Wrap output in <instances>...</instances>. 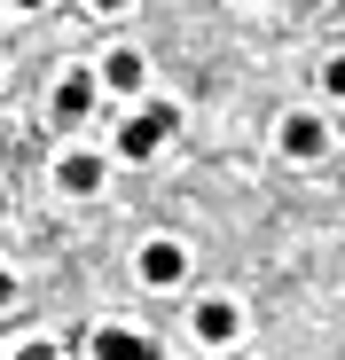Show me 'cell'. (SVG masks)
<instances>
[{"mask_svg": "<svg viewBox=\"0 0 345 360\" xmlns=\"http://www.w3.org/2000/svg\"><path fill=\"white\" fill-rule=\"evenodd\" d=\"M236 329H244V314L227 306V297H204V306H196V337L204 345H236Z\"/></svg>", "mask_w": 345, "mask_h": 360, "instance_id": "5b68a950", "label": "cell"}, {"mask_svg": "<svg viewBox=\"0 0 345 360\" xmlns=\"http://www.w3.org/2000/svg\"><path fill=\"white\" fill-rule=\"evenodd\" d=\"M142 71H149V63H142L134 47H126V55H102V79H94V86H118V94H134V86H142Z\"/></svg>", "mask_w": 345, "mask_h": 360, "instance_id": "52a82bcc", "label": "cell"}, {"mask_svg": "<svg viewBox=\"0 0 345 360\" xmlns=\"http://www.w3.org/2000/svg\"><path fill=\"white\" fill-rule=\"evenodd\" d=\"M172 126H181V117H172L165 102H149V110H134V117H126V126H118V134H110V149H118V157H134V165H142V157H149V149H157V141H165Z\"/></svg>", "mask_w": 345, "mask_h": 360, "instance_id": "6da1fadb", "label": "cell"}, {"mask_svg": "<svg viewBox=\"0 0 345 360\" xmlns=\"http://www.w3.org/2000/svg\"><path fill=\"white\" fill-rule=\"evenodd\" d=\"M282 149H291L299 165H314L330 149V126H322V117H282Z\"/></svg>", "mask_w": 345, "mask_h": 360, "instance_id": "277c9868", "label": "cell"}, {"mask_svg": "<svg viewBox=\"0 0 345 360\" xmlns=\"http://www.w3.org/2000/svg\"><path fill=\"white\" fill-rule=\"evenodd\" d=\"M0 219H8V196H0Z\"/></svg>", "mask_w": 345, "mask_h": 360, "instance_id": "7c38bea8", "label": "cell"}, {"mask_svg": "<svg viewBox=\"0 0 345 360\" xmlns=\"http://www.w3.org/2000/svg\"><path fill=\"white\" fill-rule=\"evenodd\" d=\"M8 297H16V274H8V266H0V306H8Z\"/></svg>", "mask_w": 345, "mask_h": 360, "instance_id": "8fae6325", "label": "cell"}, {"mask_svg": "<svg viewBox=\"0 0 345 360\" xmlns=\"http://www.w3.org/2000/svg\"><path fill=\"white\" fill-rule=\"evenodd\" d=\"M181 274H189V251L172 243V235H157V243H142V282H149V290H172Z\"/></svg>", "mask_w": 345, "mask_h": 360, "instance_id": "7a4b0ae2", "label": "cell"}, {"mask_svg": "<svg viewBox=\"0 0 345 360\" xmlns=\"http://www.w3.org/2000/svg\"><path fill=\"white\" fill-rule=\"evenodd\" d=\"M55 180H63L71 196H94V188H102V157H63V165H55Z\"/></svg>", "mask_w": 345, "mask_h": 360, "instance_id": "ba28073f", "label": "cell"}, {"mask_svg": "<svg viewBox=\"0 0 345 360\" xmlns=\"http://www.w3.org/2000/svg\"><path fill=\"white\" fill-rule=\"evenodd\" d=\"M87 110H94V71H71L63 86H55V117L71 126V117H87Z\"/></svg>", "mask_w": 345, "mask_h": 360, "instance_id": "8992f818", "label": "cell"}, {"mask_svg": "<svg viewBox=\"0 0 345 360\" xmlns=\"http://www.w3.org/2000/svg\"><path fill=\"white\" fill-rule=\"evenodd\" d=\"M94 360H157V345H149L142 329H118V321H110V329H94Z\"/></svg>", "mask_w": 345, "mask_h": 360, "instance_id": "3957f363", "label": "cell"}, {"mask_svg": "<svg viewBox=\"0 0 345 360\" xmlns=\"http://www.w3.org/2000/svg\"><path fill=\"white\" fill-rule=\"evenodd\" d=\"M322 86H330V94H345V55H330V63H322Z\"/></svg>", "mask_w": 345, "mask_h": 360, "instance_id": "9c48e42d", "label": "cell"}, {"mask_svg": "<svg viewBox=\"0 0 345 360\" xmlns=\"http://www.w3.org/2000/svg\"><path fill=\"white\" fill-rule=\"evenodd\" d=\"M16 360H55V345H24V352H16Z\"/></svg>", "mask_w": 345, "mask_h": 360, "instance_id": "30bf717a", "label": "cell"}]
</instances>
